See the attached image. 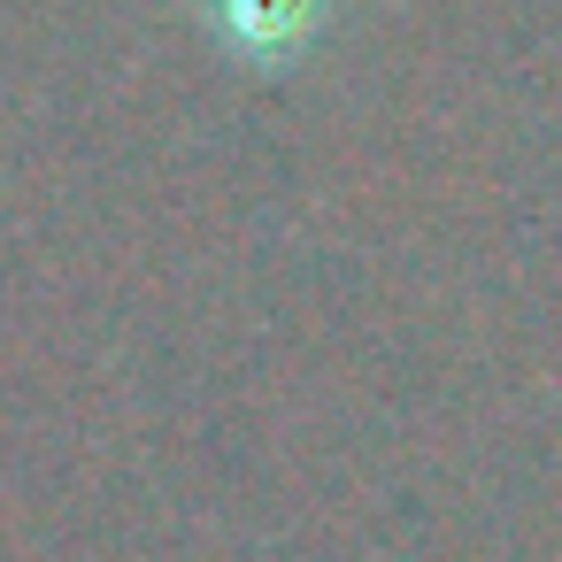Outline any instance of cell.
<instances>
[{"mask_svg":"<svg viewBox=\"0 0 562 562\" xmlns=\"http://www.w3.org/2000/svg\"><path fill=\"white\" fill-rule=\"evenodd\" d=\"M209 24L247 70H285L316 47L324 0H209Z\"/></svg>","mask_w":562,"mask_h":562,"instance_id":"obj_1","label":"cell"}]
</instances>
